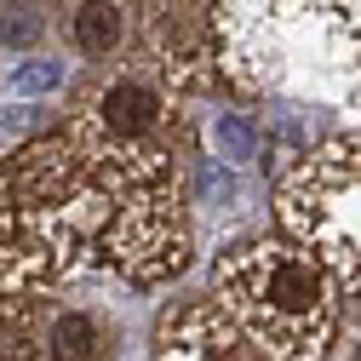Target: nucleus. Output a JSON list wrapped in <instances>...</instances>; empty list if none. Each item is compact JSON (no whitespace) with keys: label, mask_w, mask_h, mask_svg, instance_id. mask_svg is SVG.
Segmentation results:
<instances>
[{"label":"nucleus","mask_w":361,"mask_h":361,"mask_svg":"<svg viewBox=\"0 0 361 361\" xmlns=\"http://www.w3.org/2000/svg\"><path fill=\"white\" fill-rule=\"evenodd\" d=\"M109 218L115 195L63 132L0 155V293L40 298L63 281L104 276Z\"/></svg>","instance_id":"nucleus-1"},{"label":"nucleus","mask_w":361,"mask_h":361,"mask_svg":"<svg viewBox=\"0 0 361 361\" xmlns=\"http://www.w3.org/2000/svg\"><path fill=\"white\" fill-rule=\"evenodd\" d=\"M218 75L241 92L361 109V23L338 0H218Z\"/></svg>","instance_id":"nucleus-2"},{"label":"nucleus","mask_w":361,"mask_h":361,"mask_svg":"<svg viewBox=\"0 0 361 361\" xmlns=\"http://www.w3.org/2000/svg\"><path fill=\"white\" fill-rule=\"evenodd\" d=\"M207 298L252 338L264 361H327L338 344L344 287L281 230L218 252Z\"/></svg>","instance_id":"nucleus-3"},{"label":"nucleus","mask_w":361,"mask_h":361,"mask_svg":"<svg viewBox=\"0 0 361 361\" xmlns=\"http://www.w3.org/2000/svg\"><path fill=\"white\" fill-rule=\"evenodd\" d=\"M63 138L115 201L155 190L178 178V92L155 69H109L75 92Z\"/></svg>","instance_id":"nucleus-4"},{"label":"nucleus","mask_w":361,"mask_h":361,"mask_svg":"<svg viewBox=\"0 0 361 361\" xmlns=\"http://www.w3.org/2000/svg\"><path fill=\"white\" fill-rule=\"evenodd\" d=\"M276 224L344 287V298H361V132H333L293 155L276 184Z\"/></svg>","instance_id":"nucleus-5"},{"label":"nucleus","mask_w":361,"mask_h":361,"mask_svg":"<svg viewBox=\"0 0 361 361\" xmlns=\"http://www.w3.org/2000/svg\"><path fill=\"white\" fill-rule=\"evenodd\" d=\"M195 258V224L184 178H166L155 190L121 195L109 235H104V276H121L126 287H166Z\"/></svg>","instance_id":"nucleus-6"},{"label":"nucleus","mask_w":361,"mask_h":361,"mask_svg":"<svg viewBox=\"0 0 361 361\" xmlns=\"http://www.w3.org/2000/svg\"><path fill=\"white\" fill-rule=\"evenodd\" d=\"M149 361H264V355L212 298H184L155 322Z\"/></svg>","instance_id":"nucleus-7"},{"label":"nucleus","mask_w":361,"mask_h":361,"mask_svg":"<svg viewBox=\"0 0 361 361\" xmlns=\"http://www.w3.org/2000/svg\"><path fill=\"white\" fill-rule=\"evenodd\" d=\"M132 40V6L126 0H75V12H69V47L80 58H115L121 47Z\"/></svg>","instance_id":"nucleus-8"},{"label":"nucleus","mask_w":361,"mask_h":361,"mask_svg":"<svg viewBox=\"0 0 361 361\" xmlns=\"http://www.w3.org/2000/svg\"><path fill=\"white\" fill-rule=\"evenodd\" d=\"M109 327L92 310H58L47 322V361H109Z\"/></svg>","instance_id":"nucleus-9"},{"label":"nucleus","mask_w":361,"mask_h":361,"mask_svg":"<svg viewBox=\"0 0 361 361\" xmlns=\"http://www.w3.org/2000/svg\"><path fill=\"white\" fill-rule=\"evenodd\" d=\"M0 361H47V327L35 322V298L0 293Z\"/></svg>","instance_id":"nucleus-10"},{"label":"nucleus","mask_w":361,"mask_h":361,"mask_svg":"<svg viewBox=\"0 0 361 361\" xmlns=\"http://www.w3.org/2000/svg\"><path fill=\"white\" fill-rule=\"evenodd\" d=\"M0 35H6L12 47H35V40H40V18H35V12H6Z\"/></svg>","instance_id":"nucleus-11"},{"label":"nucleus","mask_w":361,"mask_h":361,"mask_svg":"<svg viewBox=\"0 0 361 361\" xmlns=\"http://www.w3.org/2000/svg\"><path fill=\"white\" fill-rule=\"evenodd\" d=\"M338 6H344V12H350V18L361 23V0H338Z\"/></svg>","instance_id":"nucleus-12"}]
</instances>
